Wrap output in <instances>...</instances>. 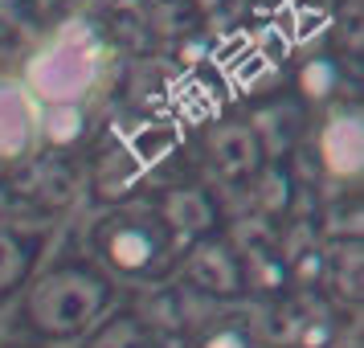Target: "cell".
<instances>
[{
    "instance_id": "1",
    "label": "cell",
    "mask_w": 364,
    "mask_h": 348,
    "mask_svg": "<svg viewBox=\"0 0 364 348\" xmlns=\"http://www.w3.org/2000/svg\"><path fill=\"white\" fill-rule=\"evenodd\" d=\"M107 41L95 25L86 21H70L62 29H53L33 58L25 62V90L33 95V102L46 107H82L95 90L102 86L107 74Z\"/></svg>"
},
{
    "instance_id": "2",
    "label": "cell",
    "mask_w": 364,
    "mask_h": 348,
    "mask_svg": "<svg viewBox=\"0 0 364 348\" xmlns=\"http://www.w3.org/2000/svg\"><path fill=\"white\" fill-rule=\"evenodd\" d=\"M111 303V287L95 270L62 266L33 283L29 291V324L46 336H78Z\"/></svg>"
},
{
    "instance_id": "3",
    "label": "cell",
    "mask_w": 364,
    "mask_h": 348,
    "mask_svg": "<svg viewBox=\"0 0 364 348\" xmlns=\"http://www.w3.org/2000/svg\"><path fill=\"white\" fill-rule=\"evenodd\" d=\"M41 107L17 78H0V164H17L37 148Z\"/></svg>"
},
{
    "instance_id": "4",
    "label": "cell",
    "mask_w": 364,
    "mask_h": 348,
    "mask_svg": "<svg viewBox=\"0 0 364 348\" xmlns=\"http://www.w3.org/2000/svg\"><path fill=\"white\" fill-rule=\"evenodd\" d=\"M319 168L331 181H360L364 172V119L360 111H336L319 132Z\"/></svg>"
},
{
    "instance_id": "5",
    "label": "cell",
    "mask_w": 364,
    "mask_h": 348,
    "mask_svg": "<svg viewBox=\"0 0 364 348\" xmlns=\"http://www.w3.org/2000/svg\"><path fill=\"white\" fill-rule=\"evenodd\" d=\"M209 156H213V164L221 176L246 181L262 164V139L254 135L250 123H221L209 135Z\"/></svg>"
},
{
    "instance_id": "6",
    "label": "cell",
    "mask_w": 364,
    "mask_h": 348,
    "mask_svg": "<svg viewBox=\"0 0 364 348\" xmlns=\"http://www.w3.org/2000/svg\"><path fill=\"white\" fill-rule=\"evenodd\" d=\"M164 254V233L156 221H123L107 233V258L123 270H148Z\"/></svg>"
},
{
    "instance_id": "7",
    "label": "cell",
    "mask_w": 364,
    "mask_h": 348,
    "mask_svg": "<svg viewBox=\"0 0 364 348\" xmlns=\"http://www.w3.org/2000/svg\"><path fill=\"white\" fill-rule=\"evenodd\" d=\"M188 279L205 291H213V295H233L242 287V270L225 246H200L188 254Z\"/></svg>"
},
{
    "instance_id": "8",
    "label": "cell",
    "mask_w": 364,
    "mask_h": 348,
    "mask_svg": "<svg viewBox=\"0 0 364 348\" xmlns=\"http://www.w3.org/2000/svg\"><path fill=\"white\" fill-rule=\"evenodd\" d=\"M29 263H33V242H25L17 230L0 226V291L17 287L25 279Z\"/></svg>"
},
{
    "instance_id": "9",
    "label": "cell",
    "mask_w": 364,
    "mask_h": 348,
    "mask_svg": "<svg viewBox=\"0 0 364 348\" xmlns=\"http://www.w3.org/2000/svg\"><path fill=\"white\" fill-rule=\"evenodd\" d=\"M164 217H168V226H176L184 233H200L213 213H209V205H205L200 193H172L164 205Z\"/></svg>"
},
{
    "instance_id": "10",
    "label": "cell",
    "mask_w": 364,
    "mask_h": 348,
    "mask_svg": "<svg viewBox=\"0 0 364 348\" xmlns=\"http://www.w3.org/2000/svg\"><path fill=\"white\" fill-rule=\"evenodd\" d=\"M86 348H144V336H139V324L132 315H119L111 324H102Z\"/></svg>"
},
{
    "instance_id": "11",
    "label": "cell",
    "mask_w": 364,
    "mask_h": 348,
    "mask_svg": "<svg viewBox=\"0 0 364 348\" xmlns=\"http://www.w3.org/2000/svg\"><path fill=\"white\" fill-rule=\"evenodd\" d=\"M205 348H246V340H242L237 332H217V336H213Z\"/></svg>"
}]
</instances>
